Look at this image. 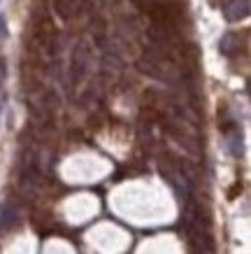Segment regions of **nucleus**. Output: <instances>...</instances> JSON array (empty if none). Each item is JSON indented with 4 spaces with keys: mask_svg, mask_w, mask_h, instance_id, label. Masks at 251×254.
<instances>
[{
    "mask_svg": "<svg viewBox=\"0 0 251 254\" xmlns=\"http://www.w3.org/2000/svg\"><path fill=\"white\" fill-rule=\"evenodd\" d=\"M209 2H212L214 7H226V5H228L230 0H209Z\"/></svg>",
    "mask_w": 251,
    "mask_h": 254,
    "instance_id": "8",
    "label": "nucleus"
},
{
    "mask_svg": "<svg viewBox=\"0 0 251 254\" xmlns=\"http://www.w3.org/2000/svg\"><path fill=\"white\" fill-rule=\"evenodd\" d=\"M86 49L84 45H77V49L72 52V61H70V79H72V84H79L82 77L86 75Z\"/></svg>",
    "mask_w": 251,
    "mask_h": 254,
    "instance_id": "1",
    "label": "nucleus"
},
{
    "mask_svg": "<svg viewBox=\"0 0 251 254\" xmlns=\"http://www.w3.org/2000/svg\"><path fill=\"white\" fill-rule=\"evenodd\" d=\"M249 0H230L228 5L223 7V12H226V19L228 21H242V19H247L249 16Z\"/></svg>",
    "mask_w": 251,
    "mask_h": 254,
    "instance_id": "3",
    "label": "nucleus"
},
{
    "mask_svg": "<svg viewBox=\"0 0 251 254\" xmlns=\"http://www.w3.org/2000/svg\"><path fill=\"white\" fill-rule=\"evenodd\" d=\"M133 2H135V5H137L140 9H145V12H149V9L156 7V5H158V2H163V0H133Z\"/></svg>",
    "mask_w": 251,
    "mask_h": 254,
    "instance_id": "6",
    "label": "nucleus"
},
{
    "mask_svg": "<svg viewBox=\"0 0 251 254\" xmlns=\"http://www.w3.org/2000/svg\"><path fill=\"white\" fill-rule=\"evenodd\" d=\"M14 219H16L14 208H9V205H2V208H0V233L7 231L9 226L14 224Z\"/></svg>",
    "mask_w": 251,
    "mask_h": 254,
    "instance_id": "5",
    "label": "nucleus"
},
{
    "mask_svg": "<svg viewBox=\"0 0 251 254\" xmlns=\"http://www.w3.org/2000/svg\"><path fill=\"white\" fill-rule=\"evenodd\" d=\"M5 75H7V68H5V59H0V84L5 82Z\"/></svg>",
    "mask_w": 251,
    "mask_h": 254,
    "instance_id": "7",
    "label": "nucleus"
},
{
    "mask_svg": "<svg viewBox=\"0 0 251 254\" xmlns=\"http://www.w3.org/2000/svg\"><path fill=\"white\" fill-rule=\"evenodd\" d=\"M219 49L223 56H237L244 49V42L240 40V33H228V35H223V40L219 42Z\"/></svg>",
    "mask_w": 251,
    "mask_h": 254,
    "instance_id": "4",
    "label": "nucleus"
},
{
    "mask_svg": "<svg viewBox=\"0 0 251 254\" xmlns=\"http://www.w3.org/2000/svg\"><path fill=\"white\" fill-rule=\"evenodd\" d=\"M84 7H86V0H53V9H56V14L61 16L63 21L75 19Z\"/></svg>",
    "mask_w": 251,
    "mask_h": 254,
    "instance_id": "2",
    "label": "nucleus"
}]
</instances>
